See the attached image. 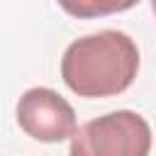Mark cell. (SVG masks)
I'll use <instances>...</instances> for the list:
<instances>
[{
  "label": "cell",
  "instance_id": "obj_1",
  "mask_svg": "<svg viewBox=\"0 0 156 156\" xmlns=\"http://www.w3.org/2000/svg\"><path fill=\"white\" fill-rule=\"evenodd\" d=\"M139 73L136 41L119 29H100L73 39L61 56V78L78 98L124 93Z\"/></svg>",
  "mask_w": 156,
  "mask_h": 156
},
{
  "label": "cell",
  "instance_id": "obj_2",
  "mask_svg": "<svg viewBox=\"0 0 156 156\" xmlns=\"http://www.w3.org/2000/svg\"><path fill=\"white\" fill-rule=\"evenodd\" d=\"M151 127L132 110L107 112L78 127L68 156H149Z\"/></svg>",
  "mask_w": 156,
  "mask_h": 156
},
{
  "label": "cell",
  "instance_id": "obj_3",
  "mask_svg": "<svg viewBox=\"0 0 156 156\" xmlns=\"http://www.w3.org/2000/svg\"><path fill=\"white\" fill-rule=\"evenodd\" d=\"M17 124L24 134L46 144L73 139V134L78 132L71 102L56 90L41 85L22 93L17 102Z\"/></svg>",
  "mask_w": 156,
  "mask_h": 156
},
{
  "label": "cell",
  "instance_id": "obj_4",
  "mask_svg": "<svg viewBox=\"0 0 156 156\" xmlns=\"http://www.w3.org/2000/svg\"><path fill=\"white\" fill-rule=\"evenodd\" d=\"M61 7L71 15H80V17H95V15H107V12H119L132 7V2H93V0H83L78 5L73 2H61Z\"/></svg>",
  "mask_w": 156,
  "mask_h": 156
},
{
  "label": "cell",
  "instance_id": "obj_5",
  "mask_svg": "<svg viewBox=\"0 0 156 156\" xmlns=\"http://www.w3.org/2000/svg\"><path fill=\"white\" fill-rule=\"evenodd\" d=\"M151 10H154V15H156V0H154V2H151Z\"/></svg>",
  "mask_w": 156,
  "mask_h": 156
}]
</instances>
